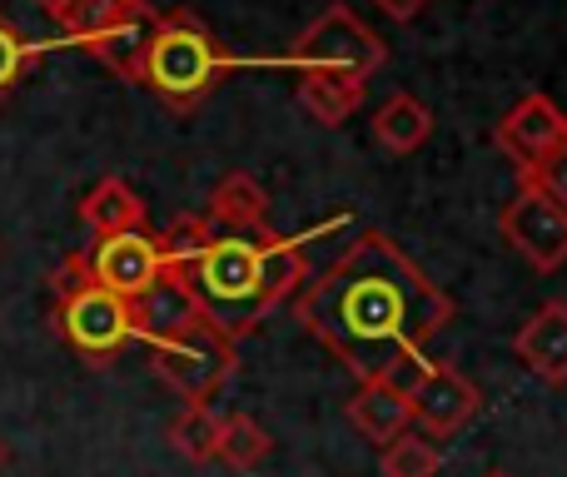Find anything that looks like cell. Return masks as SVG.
<instances>
[{
	"label": "cell",
	"instance_id": "83f0119b",
	"mask_svg": "<svg viewBox=\"0 0 567 477\" xmlns=\"http://www.w3.org/2000/svg\"><path fill=\"white\" fill-rule=\"evenodd\" d=\"M488 477H513V473H488Z\"/></svg>",
	"mask_w": 567,
	"mask_h": 477
},
{
	"label": "cell",
	"instance_id": "e0dca14e",
	"mask_svg": "<svg viewBox=\"0 0 567 477\" xmlns=\"http://www.w3.org/2000/svg\"><path fill=\"white\" fill-rule=\"evenodd\" d=\"M80 219H85V229L95 239L125 235V229H145V199H140L120 175H110L80 199Z\"/></svg>",
	"mask_w": 567,
	"mask_h": 477
},
{
	"label": "cell",
	"instance_id": "9a60e30c",
	"mask_svg": "<svg viewBox=\"0 0 567 477\" xmlns=\"http://www.w3.org/2000/svg\"><path fill=\"white\" fill-rule=\"evenodd\" d=\"M155 15L159 10L150 6H140L130 20H120L110 35H100V40H90V55L100 60V65L110 70V75H120L125 85H140V65H145V45H150V30H155Z\"/></svg>",
	"mask_w": 567,
	"mask_h": 477
},
{
	"label": "cell",
	"instance_id": "5bb4252c",
	"mask_svg": "<svg viewBox=\"0 0 567 477\" xmlns=\"http://www.w3.org/2000/svg\"><path fill=\"white\" fill-rule=\"evenodd\" d=\"M349 423L373 443V448H383V443H393L399 433L413 428V413H409V398H403L389 379H369L353 388Z\"/></svg>",
	"mask_w": 567,
	"mask_h": 477
},
{
	"label": "cell",
	"instance_id": "9c48e42d",
	"mask_svg": "<svg viewBox=\"0 0 567 477\" xmlns=\"http://www.w3.org/2000/svg\"><path fill=\"white\" fill-rule=\"evenodd\" d=\"M85 269L100 289L120 293V299H140L150 283L165 273V249H159L155 229H125V235H105L85 249Z\"/></svg>",
	"mask_w": 567,
	"mask_h": 477
},
{
	"label": "cell",
	"instance_id": "4316f807",
	"mask_svg": "<svg viewBox=\"0 0 567 477\" xmlns=\"http://www.w3.org/2000/svg\"><path fill=\"white\" fill-rule=\"evenodd\" d=\"M6 463H10V453H6V443H0V468H6Z\"/></svg>",
	"mask_w": 567,
	"mask_h": 477
},
{
	"label": "cell",
	"instance_id": "ac0fdd59",
	"mask_svg": "<svg viewBox=\"0 0 567 477\" xmlns=\"http://www.w3.org/2000/svg\"><path fill=\"white\" fill-rule=\"evenodd\" d=\"M293 100L299 110L323 129H339L343 120L359 115L363 105V85H349V80H329V75H299L293 80Z\"/></svg>",
	"mask_w": 567,
	"mask_h": 477
},
{
	"label": "cell",
	"instance_id": "8992f818",
	"mask_svg": "<svg viewBox=\"0 0 567 477\" xmlns=\"http://www.w3.org/2000/svg\"><path fill=\"white\" fill-rule=\"evenodd\" d=\"M150 369L159 373L169 393H175L185 408H209V403L225 393V383L239 373V343H229L219 329L195 323L179 339L155 343L150 349Z\"/></svg>",
	"mask_w": 567,
	"mask_h": 477
},
{
	"label": "cell",
	"instance_id": "277c9868",
	"mask_svg": "<svg viewBox=\"0 0 567 477\" xmlns=\"http://www.w3.org/2000/svg\"><path fill=\"white\" fill-rule=\"evenodd\" d=\"M50 293H55V333L70 343V353L90 363V369H110L120 353L135 343V319H130V299L100 289L85 269V249L65 253L50 273Z\"/></svg>",
	"mask_w": 567,
	"mask_h": 477
},
{
	"label": "cell",
	"instance_id": "7402d4cb",
	"mask_svg": "<svg viewBox=\"0 0 567 477\" xmlns=\"http://www.w3.org/2000/svg\"><path fill=\"white\" fill-rule=\"evenodd\" d=\"M40 55H45V45H40V40H30L25 30H20L16 20L0 10V105H6V100L30 80V70L40 65Z\"/></svg>",
	"mask_w": 567,
	"mask_h": 477
},
{
	"label": "cell",
	"instance_id": "484cf974",
	"mask_svg": "<svg viewBox=\"0 0 567 477\" xmlns=\"http://www.w3.org/2000/svg\"><path fill=\"white\" fill-rule=\"evenodd\" d=\"M35 6H40V10H45V15H50V20H55V15H60V10H65V0H35Z\"/></svg>",
	"mask_w": 567,
	"mask_h": 477
},
{
	"label": "cell",
	"instance_id": "4fadbf2b",
	"mask_svg": "<svg viewBox=\"0 0 567 477\" xmlns=\"http://www.w3.org/2000/svg\"><path fill=\"white\" fill-rule=\"evenodd\" d=\"M269 219V189L259 185L249 169H229L215 189H209V209L205 225L219 229V235H259Z\"/></svg>",
	"mask_w": 567,
	"mask_h": 477
},
{
	"label": "cell",
	"instance_id": "d4e9b609",
	"mask_svg": "<svg viewBox=\"0 0 567 477\" xmlns=\"http://www.w3.org/2000/svg\"><path fill=\"white\" fill-rule=\"evenodd\" d=\"M423 6H429V0H379V10H383L389 20H399V25L419 20V15H423Z\"/></svg>",
	"mask_w": 567,
	"mask_h": 477
},
{
	"label": "cell",
	"instance_id": "30bf717a",
	"mask_svg": "<svg viewBox=\"0 0 567 477\" xmlns=\"http://www.w3.org/2000/svg\"><path fill=\"white\" fill-rule=\"evenodd\" d=\"M563 139H567V115L558 110V100L538 95V90H533V95H523L518 105L498 120V129H493V145L513 159V169H518V175L538 169L543 159L563 145Z\"/></svg>",
	"mask_w": 567,
	"mask_h": 477
},
{
	"label": "cell",
	"instance_id": "52a82bcc",
	"mask_svg": "<svg viewBox=\"0 0 567 477\" xmlns=\"http://www.w3.org/2000/svg\"><path fill=\"white\" fill-rule=\"evenodd\" d=\"M498 229L538 273H553L567 263V209L553 195H543L538 185H528V179L503 205Z\"/></svg>",
	"mask_w": 567,
	"mask_h": 477
},
{
	"label": "cell",
	"instance_id": "8fae6325",
	"mask_svg": "<svg viewBox=\"0 0 567 477\" xmlns=\"http://www.w3.org/2000/svg\"><path fill=\"white\" fill-rule=\"evenodd\" d=\"M130 319H135V343L155 349V343H169V339H179L185 329L205 323V313H199L195 293H189L185 283L165 269L145 293H140V299H130Z\"/></svg>",
	"mask_w": 567,
	"mask_h": 477
},
{
	"label": "cell",
	"instance_id": "603a6c76",
	"mask_svg": "<svg viewBox=\"0 0 567 477\" xmlns=\"http://www.w3.org/2000/svg\"><path fill=\"white\" fill-rule=\"evenodd\" d=\"M379 463H383V477H439L443 453L433 448V438H423L419 428H409L393 443H383Z\"/></svg>",
	"mask_w": 567,
	"mask_h": 477
},
{
	"label": "cell",
	"instance_id": "cb8c5ba5",
	"mask_svg": "<svg viewBox=\"0 0 567 477\" xmlns=\"http://www.w3.org/2000/svg\"><path fill=\"white\" fill-rule=\"evenodd\" d=\"M523 179H528V185H538L543 195H553V199H558V205L567 209V139H563L558 149H553L548 159H543L538 169H528Z\"/></svg>",
	"mask_w": 567,
	"mask_h": 477
},
{
	"label": "cell",
	"instance_id": "7c38bea8",
	"mask_svg": "<svg viewBox=\"0 0 567 477\" xmlns=\"http://www.w3.org/2000/svg\"><path fill=\"white\" fill-rule=\"evenodd\" d=\"M513 353H518V363L533 379L563 388L567 383V303L558 299L538 303V313L513 333Z\"/></svg>",
	"mask_w": 567,
	"mask_h": 477
},
{
	"label": "cell",
	"instance_id": "6da1fadb",
	"mask_svg": "<svg viewBox=\"0 0 567 477\" xmlns=\"http://www.w3.org/2000/svg\"><path fill=\"white\" fill-rule=\"evenodd\" d=\"M293 319L359 383L449 329L453 299L389 235L363 229L319 279L293 293Z\"/></svg>",
	"mask_w": 567,
	"mask_h": 477
},
{
	"label": "cell",
	"instance_id": "7a4b0ae2",
	"mask_svg": "<svg viewBox=\"0 0 567 477\" xmlns=\"http://www.w3.org/2000/svg\"><path fill=\"white\" fill-rule=\"evenodd\" d=\"M169 273L195 293L209 329L239 343L259 329V319H269L279 303L299 293V283L309 279V253L299 239H284L275 229H259V235H219L215 229Z\"/></svg>",
	"mask_w": 567,
	"mask_h": 477
},
{
	"label": "cell",
	"instance_id": "44dd1931",
	"mask_svg": "<svg viewBox=\"0 0 567 477\" xmlns=\"http://www.w3.org/2000/svg\"><path fill=\"white\" fill-rule=\"evenodd\" d=\"M219 428H225V418L215 408H179V418L169 423V448L185 463H215Z\"/></svg>",
	"mask_w": 567,
	"mask_h": 477
},
{
	"label": "cell",
	"instance_id": "5b68a950",
	"mask_svg": "<svg viewBox=\"0 0 567 477\" xmlns=\"http://www.w3.org/2000/svg\"><path fill=\"white\" fill-rule=\"evenodd\" d=\"M275 65H289L293 75H329L349 80V85H369L389 65V45L349 6H329L313 25L299 30L289 55H279Z\"/></svg>",
	"mask_w": 567,
	"mask_h": 477
},
{
	"label": "cell",
	"instance_id": "ba28073f",
	"mask_svg": "<svg viewBox=\"0 0 567 477\" xmlns=\"http://www.w3.org/2000/svg\"><path fill=\"white\" fill-rule=\"evenodd\" d=\"M409 413H413V428H419L423 438H453V433H463L483 413V388L468 379V373L453 369V363L433 359L429 373L413 383Z\"/></svg>",
	"mask_w": 567,
	"mask_h": 477
},
{
	"label": "cell",
	"instance_id": "ffe728a7",
	"mask_svg": "<svg viewBox=\"0 0 567 477\" xmlns=\"http://www.w3.org/2000/svg\"><path fill=\"white\" fill-rule=\"evenodd\" d=\"M269 453H275V438L265 433V423L249 413H229L219 428V463L235 473H255L269 463Z\"/></svg>",
	"mask_w": 567,
	"mask_h": 477
},
{
	"label": "cell",
	"instance_id": "3957f363",
	"mask_svg": "<svg viewBox=\"0 0 567 477\" xmlns=\"http://www.w3.org/2000/svg\"><path fill=\"white\" fill-rule=\"evenodd\" d=\"M245 65L229 55L225 40L195 15V10H159L155 30L145 45V65H140V85L175 115L199 110L235 70Z\"/></svg>",
	"mask_w": 567,
	"mask_h": 477
},
{
	"label": "cell",
	"instance_id": "2e32d148",
	"mask_svg": "<svg viewBox=\"0 0 567 477\" xmlns=\"http://www.w3.org/2000/svg\"><path fill=\"white\" fill-rule=\"evenodd\" d=\"M433 139V110L419 95H389L373 115V145L389 155H419Z\"/></svg>",
	"mask_w": 567,
	"mask_h": 477
},
{
	"label": "cell",
	"instance_id": "d6986e66",
	"mask_svg": "<svg viewBox=\"0 0 567 477\" xmlns=\"http://www.w3.org/2000/svg\"><path fill=\"white\" fill-rule=\"evenodd\" d=\"M140 6H145V0H65V10L55 15V25L65 30L70 45L85 50L90 40L110 35V30H115L120 20L135 15Z\"/></svg>",
	"mask_w": 567,
	"mask_h": 477
}]
</instances>
